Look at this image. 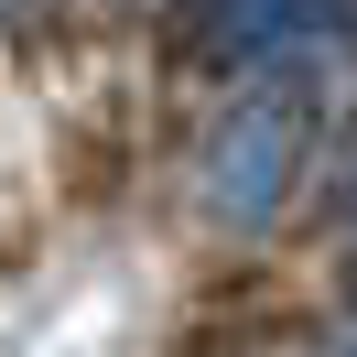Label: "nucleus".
Segmentation results:
<instances>
[{"label": "nucleus", "mask_w": 357, "mask_h": 357, "mask_svg": "<svg viewBox=\"0 0 357 357\" xmlns=\"http://www.w3.org/2000/svg\"><path fill=\"white\" fill-rule=\"evenodd\" d=\"M206 44L238 66H303V54H357V0H195Z\"/></svg>", "instance_id": "nucleus-2"}, {"label": "nucleus", "mask_w": 357, "mask_h": 357, "mask_svg": "<svg viewBox=\"0 0 357 357\" xmlns=\"http://www.w3.org/2000/svg\"><path fill=\"white\" fill-rule=\"evenodd\" d=\"M292 174H303V109L292 98H238L217 119V141H206V206H217V227H271Z\"/></svg>", "instance_id": "nucleus-1"}]
</instances>
